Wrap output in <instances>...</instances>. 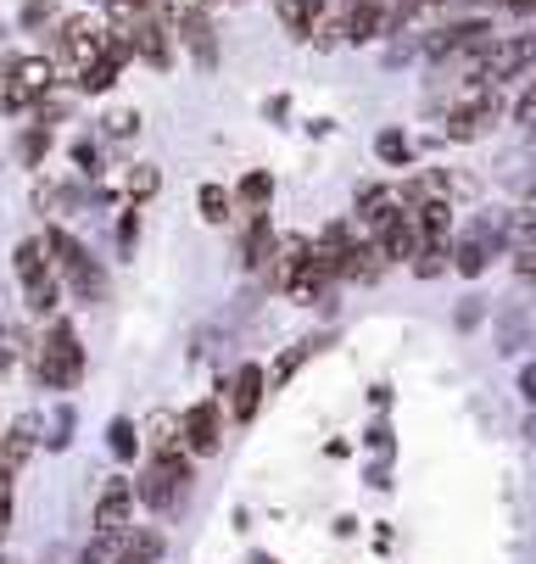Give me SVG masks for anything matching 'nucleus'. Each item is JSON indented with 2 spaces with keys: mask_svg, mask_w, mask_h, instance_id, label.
<instances>
[{
  "mask_svg": "<svg viewBox=\"0 0 536 564\" xmlns=\"http://www.w3.org/2000/svg\"><path fill=\"white\" fill-rule=\"evenodd\" d=\"M56 51H62V62L79 73V67H90L101 51H107V29L96 23V18H67L62 29H56Z\"/></svg>",
  "mask_w": 536,
  "mask_h": 564,
  "instance_id": "obj_8",
  "label": "nucleus"
},
{
  "mask_svg": "<svg viewBox=\"0 0 536 564\" xmlns=\"http://www.w3.org/2000/svg\"><path fill=\"white\" fill-rule=\"evenodd\" d=\"M12 269H18V280L29 291V307L34 313H56L62 285H56V269H51V252H45V235L40 240H23V247L12 252Z\"/></svg>",
  "mask_w": 536,
  "mask_h": 564,
  "instance_id": "obj_5",
  "label": "nucleus"
},
{
  "mask_svg": "<svg viewBox=\"0 0 536 564\" xmlns=\"http://www.w3.org/2000/svg\"><path fill=\"white\" fill-rule=\"evenodd\" d=\"M308 252H314V247H308V240H302V235L280 240V247H274V258L263 263V269H269V285H274V291H285V285L296 280V269L308 263Z\"/></svg>",
  "mask_w": 536,
  "mask_h": 564,
  "instance_id": "obj_16",
  "label": "nucleus"
},
{
  "mask_svg": "<svg viewBox=\"0 0 536 564\" xmlns=\"http://www.w3.org/2000/svg\"><path fill=\"white\" fill-rule=\"evenodd\" d=\"M452 269L458 274H481L486 269V240H464V247L452 252Z\"/></svg>",
  "mask_w": 536,
  "mask_h": 564,
  "instance_id": "obj_29",
  "label": "nucleus"
},
{
  "mask_svg": "<svg viewBox=\"0 0 536 564\" xmlns=\"http://www.w3.org/2000/svg\"><path fill=\"white\" fill-rule=\"evenodd\" d=\"M503 235H508V247H514V252H536V207H519V213L508 218Z\"/></svg>",
  "mask_w": 536,
  "mask_h": 564,
  "instance_id": "obj_23",
  "label": "nucleus"
},
{
  "mask_svg": "<svg viewBox=\"0 0 536 564\" xmlns=\"http://www.w3.org/2000/svg\"><path fill=\"white\" fill-rule=\"evenodd\" d=\"M536 67V34H497L481 56H475V85H514V78H525Z\"/></svg>",
  "mask_w": 536,
  "mask_h": 564,
  "instance_id": "obj_3",
  "label": "nucleus"
},
{
  "mask_svg": "<svg viewBox=\"0 0 536 564\" xmlns=\"http://www.w3.org/2000/svg\"><path fill=\"white\" fill-rule=\"evenodd\" d=\"M274 247H280V235H274L269 213H263V207H258V213H247V235H241V263H247V269H263V263L274 258Z\"/></svg>",
  "mask_w": 536,
  "mask_h": 564,
  "instance_id": "obj_15",
  "label": "nucleus"
},
{
  "mask_svg": "<svg viewBox=\"0 0 536 564\" xmlns=\"http://www.w3.org/2000/svg\"><path fill=\"white\" fill-rule=\"evenodd\" d=\"M497 118H503V96L492 85H464V96L447 107V140H481Z\"/></svg>",
  "mask_w": 536,
  "mask_h": 564,
  "instance_id": "obj_6",
  "label": "nucleus"
},
{
  "mask_svg": "<svg viewBox=\"0 0 536 564\" xmlns=\"http://www.w3.org/2000/svg\"><path fill=\"white\" fill-rule=\"evenodd\" d=\"M236 196H241V202H247V207L258 213V207H269V196H274V180H269V174L258 169V174H247V180L236 185Z\"/></svg>",
  "mask_w": 536,
  "mask_h": 564,
  "instance_id": "obj_27",
  "label": "nucleus"
},
{
  "mask_svg": "<svg viewBox=\"0 0 536 564\" xmlns=\"http://www.w3.org/2000/svg\"><path fill=\"white\" fill-rule=\"evenodd\" d=\"M374 247H380V258H386V263H408V258L419 252V229H414V218L403 213L392 229H380V235H374Z\"/></svg>",
  "mask_w": 536,
  "mask_h": 564,
  "instance_id": "obj_17",
  "label": "nucleus"
},
{
  "mask_svg": "<svg viewBox=\"0 0 536 564\" xmlns=\"http://www.w3.org/2000/svg\"><path fill=\"white\" fill-rule=\"evenodd\" d=\"M118 73H123V62L101 51L90 67H79V90H85V96H107V90L118 85Z\"/></svg>",
  "mask_w": 536,
  "mask_h": 564,
  "instance_id": "obj_21",
  "label": "nucleus"
},
{
  "mask_svg": "<svg viewBox=\"0 0 536 564\" xmlns=\"http://www.w3.org/2000/svg\"><path fill=\"white\" fill-rule=\"evenodd\" d=\"M263 112H269V118H274V123H280V118H285V112H291V101H285V96H269V101H263Z\"/></svg>",
  "mask_w": 536,
  "mask_h": 564,
  "instance_id": "obj_39",
  "label": "nucleus"
},
{
  "mask_svg": "<svg viewBox=\"0 0 536 564\" xmlns=\"http://www.w3.org/2000/svg\"><path fill=\"white\" fill-rule=\"evenodd\" d=\"M252 564H274V558H269V553H258V558H252Z\"/></svg>",
  "mask_w": 536,
  "mask_h": 564,
  "instance_id": "obj_40",
  "label": "nucleus"
},
{
  "mask_svg": "<svg viewBox=\"0 0 536 564\" xmlns=\"http://www.w3.org/2000/svg\"><path fill=\"white\" fill-rule=\"evenodd\" d=\"M185 487H190V453H151L145 475L134 480V503H145L151 514H174Z\"/></svg>",
  "mask_w": 536,
  "mask_h": 564,
  "instance_id": "obj_1",
  "label": "nucleus"
},
{
  "mask_svg": "<svg viewBox=\"0 0 536 564\" xmlns=\"http://www.w3.org/2000/svg\"><path fill=\"white\" fill-rule=\"evenodd\" d=\"M341 23H347V45H374L386 34V7L380 0H347Z\"/></svg>",
  "mask_w": 536,
  "mask_h": 564,
  "instance_id": "obj_14",
  "label": "nucleus"
},
{
  "mask_svg": "<svg viewBox=\"0 0 536 564\" xmlns=\"http://www.w3.org/2000/svg\"><path fill=\"white\" fill-rule=\"evenodd\" d=\"M514 123H519V129H536V78L514 96Z\"/></svg>",
  "mask_w": 536,
  "mask_h": 564,
  "instance_id": "obj_31",
  "label": "nucleus"
},
{
  "mask_svg": "<svg viewBox=\"0 0 536 564\" xmlns=\"http://www.w3.org/2000/svg\"><path fill=\"white\" fill-rule=\"evenodd\" d=\"M151 453H185V436H179V420L174 414L151 420Z\"/></svg>",
  "mask_w": 536,
  "mask_h": 564,
  "instance_id": "obj_24",
  "label": "nucleus"
},
{
  "mask_svg": "<svg viewBox=\"0 0 536 564\" xmlns=\"http://www.w3.org/2000/svg\"><path fill=\"white\" fill-rule=\"evenodd\" d=\"M56 7H62V0H29V7H23V29L51 23V18H56Z\"/></svg>",
  "mask_w": 536,
  "mask_h": 564,
  "instance_id": "obj_33",
  "label": "nucleus"
},
{
  "mask_svg": "<svg viewBox=\"0 0 536 564\" xmlns=\"http://www.w3.org/2000/svg\"><path fill=\"white\" fill-rule=\"evenodd\" d=\"M519 397L536 409V364H525V369H519Z\"/></svg>",
  "mask_w": 536,
  "mask_h": 564,
  "instance_id": "obj_37",
  "label": "nucleus"
},
{
  "mask_svg": "<svg viewBox=\"0 0 536 564\" xmlns=\"http://www.w3.org/2000/svg\"><path fill=\"white\" fill-rule=\"evenodd\" d=\"M179 40L190 45V56H196L201 67H212V62H218V40H212V23H207V12H201V0L179 7Z\"/></svg>",
  "mask_w": 536,
  "mask_h": 564,
  "instance_id": "obj_13",
  "label": "nucleus"
},
{
  "mask_svg": "<svg viewBox=\"0 0 536 564\" xmlns=\"http://www.w3.org/2000/svg\"><path fill=\"white\" fill-rule=\"evenodd\" d=\"M40 380L51 386V391H73L79 386V375H85V347H79V336H73V325H51L45 330V347H40Z\"/></svg>",
  "mask_w": 536,
  "mask_h": 564,
  "instance_id": "obj_4",
  "label": "nucleus"
},
{
  "mask_svg": "<svg viewBox=\"0 0 536 564\" xmlns=\"http://www.w3.org/2000/svg\"><path fill=\"white\" fill-rule=\"evenodd\" d=\"M229 414H236L241 425H252L258 420V409H263V397H269V375L258 369V364H241L236 375H229Z\"/></svg>",
  "mask_w": 536,
  "mask_h": 564,
  "instance_id": "obj_10",
  "label": "nucleus"
},
{
  "mask_svg": "<svg viewBox=\"0 0 536 564\" xmlns=\"http://www.w3.org/2000/svg\"><path fill=\"white\" fill-rule=\"evenodd\" d=\"M157 185H163V180H157V169H134V174H129V196H151Z\"/></svg>",
  "mask_w": 536,
  "mask_h": 564,
  "instance_id": "obj_36",
  "label": "nucleus"
},
{
  "mask_svg": "<svg viewBox=\"0 0 536 564\" xmlns=\"http://www.w3.org/2000/svg\"><path fill=\"white\" fill-rule=\"evenodd\" d=\"M374 151H380V163H392V169H408V163H414V145H408L403 134H380Z\"/></svg>",
  "mask_w": 536,
  "mask_h": 564,
  "instance_id": "obj_28",
  "label": "nucleus"
},
{
  "mask_svg": "<svg viewBox=\"0 0 536 564\" xmlns=\"http://www.w3.org/2000/svg\"><path fill=\"white\" fill-rule=\"evenodd\" d=\"M51 85H56V62L51 56H12L7 62V90H0V107L23 112V107L45 101Z\"/></svg>",
  "mask_w": 536,
  "mask_h": 564,
  "instance_id": "obj_7",
  "label": "nucleus"
},
{
  "mask_svg": "<svg viewBox=\"0 0 536 564\" xmlns=\"http://www.w3.org/2000/svg\"><path fill=\"white\" fill-rule=\"evenodd\" d=\"M325 285H336V269H330L325 258H314V252H308V263L296 269V280H291L285 291H291V302H319V296H325Z\"/></svg>",
  "mask_w": 536,
  "mask_h": 564,
  "instance_id": "obj_18",
  "label": "nucleus"
},
{
  "mask_svg": "<svg viewBox=\"0 0 536 564\" xmlns=\"http://www.w3.org/2000/svg\"><path fill=\"white\" fill-rule=\"evenodd\" d=\"M129 514H134V480L112 475V487H107V492H101V503H96V531L123 536V531H129Z\"/></svg>",
  "mask_w": 536,
  "mask_h": 564,
  "instance_id": "obj_12",
  "label": "nucleus"
},
{
  "mask_svg": "<svg viewBox=\"0 0 536 564\" xmlns=\"http://www.w3.org/2000/svg\"><path fill=\"white\" fill-rule=\"evenodd\" d=\"M408 269L419 280H436L441 269H452V252H447V240H419V252L408 258Z\"/></svg>",
  "mask_w": 536,
  "mask_h": 564,
  "instance_id": "obj_22",
  "label": "nucleus"
},
{
  "mask_svg": "<svg viewBox=\"0 0 536 564\" xmlns=\"http://www.w3.org/2000/svg\"><path fill=\"white\" fill-rule=\"evenodd\" d=\"M12 531V475H0V542Z\"/></svg>",
  "mask_w": 536,
  "mask_h": 564,
  "instance_id": "obj_35",
  "label": "nucleus"
},
{
  "mask_svg": "<svg viewBox=\"0 0 536 564\" xmlns=\"http://www.w3.org/2000/svg\"><path fill=\"white\" fill-rule=\"evenodd\" d=\"M107 442H112V453H118V458H134V425H129V420H112Z\"/></svg>",
  "mask_w": 536,
  "mask_h": 564,
  "instance_id": "obj_32",
  "label": "nucleus"
},
{
  "mask_svg": "<svg viewBox=\"0 0 536 564\" xmlns=\"http://www.w3.org/2000/svg\"><path fill=\"white\" fill-rule=\"evenodd\" d=\"M118 558V536L112 531H96V542L79 553V564H112Z\"/></svg>",
  "mask_w": 536,
  "mask_h": 564,
  "instance_id": "obj_30",
  "label": "nucleus"
},
{
  "mask_svg": "<svg viewBox=\"0 0 536 564\" xmlns=\"http://www.w3.org/2000/svg\"><path fill=\"white\" fill-rule=\"evenodd\" d=\"M29 453H34V425H23V420H18L7 436H0V475H18Z\"/></svg>",
  "mask_w": 536,
  "mask_h": 564,
  "instance_id": "obj_20",
  "label": "nucleus"
},
{
  "mask_svg": "<svg viewBox=\"0 0 536 564\" xmlns=\"http://www.w3.org/2000/svg\"><path fill=\"white\" fill-rule=\"evenodd\" d=\"M218 425H223V414H218V402H196V409L179 420V436H185V453L190 458H212L218 453Z\"/></svg>",
  "mask_w": 536,
  "mask_h": 564,
  "instance_id": "obj_11",
  "label": "nucleus"
},
{
  "mask_svg": "<svg viewBox=\"0 0 536 564\" xmlns=\"http://www.w3.org/2000/svg\"><path fill=\"white\" fill-rule=\"evenodd\" d=\"M45 145H51V134H45V129H29V134H23V163H29V169L45 156Z\"/></svg>",
  "mask_w": 536,
  "mask_h": 564,
  "instance_id": "obj_34",
  "label": "nucleus"
},
{
  "mask_svg": "<svg viewBox=\"0 0 536 564\" xmlns=\"http://www.w3.org/2000/svg\"><path fill=\"white\" fill-rule=\"evenodd\" d=\"M134 129H140V112H118V118H112V134H123V140H129Z\"/></svg>",
  "mask_w": 536,
  "mask_h": 564,
  "instance_id": "obj_38",
  "label": "nucleus"
},
{
  "mask_svg": "<svg viewBox=\"0 0 536 564\" xmlns=\"http://www.w3.org/2000/svg\"><path fill=\"white\" fill-rule=\"evenodd\" d=\"M45 252H51V269L73 285V296H79V302H101L107 274H101V263H96L67 229H45Z\"/></svg>",
  "mask_w": 536,
  "mask_h": 564,
  "instance_id": "obj_2",
  "label": "nucleus"
},
{
  "mask_svg": "<svg viewBox=\"0 0 536 564\" xmlns=\"http://www.w3.org/2000/svg\"><path fill=\"white\" fill-rule=\"evenodd\" d=\"M430 7H436V0H397V7H386V29H392V34H403V29H414Z\"/></svg>",
  "mask_w": 536,
  "mask_h": 564,
  "instance_id": "obj_26",
  "label": "nucleus"
},
{
  "mask_svg": "<svg viewBox=\"0 0 536 564\" xmlns=\"http://www.w3.org/2000/svg\"><path fill=\"white\" fill-rule=\"evenodd\" d=\"M408 218H414V229H419V240H447V224H452V207H447L441 196H419V202L408 207Z\"/></svg>",
  "mask_w": 536,
  "mask_h": 564,
  "instance_id": "obj_19",
  "label": "nucleus"
},
{
  "mask_svg": "<svg viewBox=\"0 0 536 564\" xmlns=\"http://www.w3.org/2000/svg\"><path fill=\"white\" fill-rule=\"evenodd\" d=\"M196 213H201L207 224H223V218H229V191H223V185H196Z\"/></svg>",
  "mask_w": 536,
  "mask_h": 564,
  "instance_id": "obj_25",
  "label": "nucleus"
},
{
  "mask_svg": "<svg viewBox=\"0 0 536 564\" xmlns=\"http://www.w3.org/2000/svg\"><path fill=\"white\" fill-rule=\"evenodd\" d=\"M129 40H134V56H140V62H151L157 73H168V67H174V40H168L163 12H134Z\"/></svg>",
  "mask_w": 536,
  "mask_h": 564,
  "instance_id": "obj_9",
  "label": "nucleus"
}]
</instances>
